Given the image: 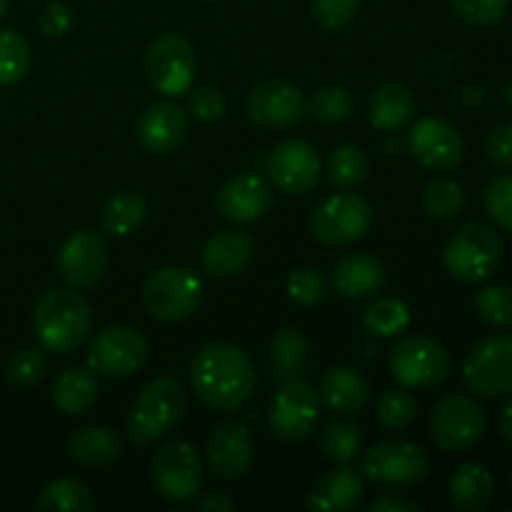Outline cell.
I'll use <instances>...</instances> for the list:
<instances>
[{"instance_id": "cell-1", "label": "cell", "mask_w": 512, "mask_h": 512, "mask_svg": "<svg viewBox=\"0 0 512 512\" xmlns=\"http://www.w3.org/2000/svg\"><path fill=\"white\" fill-rule=\"evenodd\" d=\"M190 385L195 398L218 413H235L255 390V368L248 353L233 343H208L190 360Z\"/></svg>"}, {"instance_id": "cell-2", "label": "cell", "mask_w": 512, "mask_h": 512, "mask_svg": "<svg viewBox=\"0 0 512 512\" xmlns=\"http://www.w3.org/2000/svg\"><path fill=\"white\" fill-rule=\"evenodd\" d=\"M93 330V310L75 290L55 288L40 295L33 308V333L45 353H75Z\"/></svg>"}, {"instance_id": "cell-3", "label": "cell", "mask_w": 512, "mask_h": 512, "mask_svg": "<svg viewBox=\"0 0 512 512\" xmlns=\"http://www.w3.org/2000/svg\"><path fill=\"white\" fill-rule=\"evenodd\" d=\"M188 408V393L183 383L170 375L155 378L140 390L135 403L130 405V413L125 418V433L128 440L138 448L158 443L160 438L178 428Z\"/></svg>"}, {"instance_id": "cell-4", "label": "cell", "mask_w": 512, "mask_h": 512, "mask_svg": "<svg viewBox=\"0 0 512 512\" xmlns=\"http://www.w3.org/2000/svg\"><path fill=\"white\" fill-rule=\"evenodd\" d=\"M445 270L463 285H480L503 260V238L485 223H465L445 245Z\"/></svg>"}, {"instance_id": "cell-5", "label": "cell", "mask_w": 512, "mask_h": 512, "mask_svg": "<svg viewBox=\"0 0 512 512\" xmlns=\"http://www.w3.org/2000/svg\"><path fill=\"white\" fill-rule=\"evenodd\" d=\"M205 285L200 275L190 268L168 265L160 268L145 280L143 285V308L150 318L160 323H183L198 313L203 303Z\"/></svg>"}, {"instance_id": "cell-6", "label": "cell", "mask_w": 512, "mask_h": 512, "mask_svg": "<svg viewBox=\"0 0 512 512\" xmlns=\"http://www.w3.org/2000/svg\"><path fill=\"white\" fill-rule=\"evenodd\" d=\"M485 435V410L473 395L450 393L430 413V438L445 453H465Z\"/></svg>"}, {"instance_id": "cell-7", "label": "cell", "mask_w": 512, "mask_h": 512, "mask_svg": "<svg viewBox=\"0 0 512 512\" xmlns=\"http://www.w3.org/2000/svg\"><path fill=\"white\" fill-rule=\"evenodd\" d=\"M430 460L420 445L408 440H383L363 455V478L378 488L403 490L423 483Z\"/></svg>"}, {"instance_id": "cell-8", "label": "cell", "mask_w": 512, "mask_h": 512, "mask_svg": "<svg viewBox=\"0 0 512 512\" xmlns=\"http://www.w3.org/2000/svg\"><path fill=\"white\" fill-rule=\"evenodd\" d=\"M195 70H198V58H195L193 43L185 35L163 33L148 45L145 78L155 93L168 95V98L188 93Z\"/></svg>"}, {"instance_id": "cell-9", "label": "cell", "mask_w": 512, "mask_h": 512, "mask_svg": "<svg viewBox=\"0 0 512 512\" xmlns=\"http://www.w3.org/2000/svg\"><path fill=\"white\" fill-rule=\"evenodd\" d=\"M373 228V205L358 193H335L310 213V233L323 245H350Z\"/></svg>"}, {"instance_id": "cell-10", "label": "cell", "mask_w": 512, "mask_h": 512, "mask_svg": "<svg viewBox=\"0 0 512 512\" xmlns=\"http://www.w3.org/2000/svg\"><path fill=\"white\" fill-rule=\"evenodd\" d=\"M150 480L155 493L170 503H190L203 485V458L198 448L185 440H170L155 453L150 463Z\"/></svg>"}, {"instance_id": "cell-11", "label": "cell", "mask_w": 512, "mask_h": 512, "mask_svg": "<svg viewBox=\"0 0 512 512\" xmlns=\"http://www.w3.org/2000/svg\"><path fill=\"white\" fill-rule=\"evenodd\" d=\"M390 375L405 388H435L450 375V355L428 335H408L390 350Z\"/></svg>"}, {"instance_id": "cell-12", "label": "cell", "mask_w": 512, "mask_h": 512, "mask_svg": "<svg viewBox=\"0 0 512 512\" xmlns=\"http://www.w3.org/2000/svg\"><path fill=\"white\" fill-rule=\"evenodd\" d=\"M320 418V395L305 380H285L268 405V428L283 443H300L315 430Z\"/></svg>"}, {"instance_id": "cell-13", "label": "cell", "mask_w": 512, "mask_h": 512, "mask_svg": "<svg viewBox=\"0 0 512 512\" xmlns=\"http://www.w3.org/2000/svg\"><path fill=\"white\" fill-rule=\"evenodd\" d=\"M463 380L480 398H505L512 393V333L480 340L463 363Z\"/></svg>"}, {"instance_id": "cell-14", "label": "cell", "mask_w": 512, "mask_h": 512, "mask_svg": "<svg viewBox=\"0 0 512 512\" xmlns=\"http://www.w3.org/2000/svg\"><path fill=\"white\" fill-rule=\"evenodd\" d=\"M88 368L95 375L123 380L138 373L148 360V340L128 325L103 328L88 345Z\"/></svg>"}, {"instance_id": "cell-15", "label": "cell", "mask_w": 512, "mask_h": 512, "mask_svg": "<svg viewBox=\"0 0 512 512\" xmlns=\"http://www.w3.org/2000/svg\"><path fill=\"white\" fill-rule=\"evenodd\" d=\"M308 115L303 90L283 78H270L248 93V118L268 130L295 128Z\"/></svg>"}, {"instance_id": "cell-16", "label": "cell", "mask_w": 512, "mask_h": 512, "mask_svg": "<svg viewBox=\"0 0 512 512\" xmlns=\"http://www.w3.org/2000/svg\"><path fill=\"white\" fill-rule=\"evenodd\" d=\"M408 153L433 173H448L463 163L465 143L453 123L443 118H423L410 128Z\"/></svg>"}, {"instance_id": "cell-17", "label": "cell", "mask_w": 512, "mask_h": 512, "mask_svg": "<svg viewBox=\"0 0 512 512\" xmlns=\"http://www.w3.org/2000/svg\"><path fill=\"white\" fill-rule=\"evenodd\" d=\"M318 150L300 138H288L273 148L268 155V178L280 193L305 195L320 180Z\"/></svg>"}, {"instance_id": "cell-18", "label": "cell", "mask_w": 512, "mask_h": 512, "mask_svg": "<svg viewBox=\"0 0 512 512\" xmlns=\"http://www.w3.org/2000/svg\"><path fill=\"white\" fill-rule=\"evenodd\" d=\"M108 270V243L95 230H75L58 253V273L73 288H93Z\"/></svg>"}, {"instance_id": "cell-19", "label": "cell", "mask_w": 512, "mask_h": 512, "mask_svg": "<svg viewBox=\"0 0 512 512\" xmlns=\"http://www.w3.org/2000/svg\"><path fill=\"white\" fill-rule=\"evenodd\" d=\"M273 203V185L255 173H240L225 180L215 198L218 213L235 225L255 223L273 208Z\"/></svg>"}, {"instance_id": "cell-20", "label": "cell", "mask_w": 512, "mask_h": 512, "mask_svg": "<svg viewBox=\"0 0 512 512\" xmlns=\"http://www.w3.org/2000/svg\"><path fill=\"white\" fill-rule=\"evenodd\" d=\"M208 465L218 478L238 480L250 473L255 458L253 438L238 420H223L208 435Z\"/></svg>"}, {"instance_id": "cell-21", "label": "cell", "mask_w": 512, "mask_h": 512, "mask_svg": "<svg viewBox=\"0 0 512 512\" xmlns=\"http://www.w3.org/2000/svg\"><path fill=\"white\" fill-rule=\"evenodd\" d=\"M190 130V113L178 103L160 100L145 108L138 120V140L148 153L170 155L183 145Z\"/></svg>"}, {"instance_id": "cell-22", "label": "cell", "mask_w": 512, "mask_h": 512, "mask_svg": "<svg viewBox=\"0 0 512 512\" xmlns=\"http://www.w3.org/2000/svg\"><path fill=\"white\" fill-rule=\"evenodd\" d=\"M385 265L373 253H348L333 265L330 283L345 300H365L385 288Z\"/></svg>"}, {"instance_id": "cell-23", "label": "cell", "mask_w": 512, "mask_h": 512, "mask_svg": "<svg viewBox=\"0 0 512 512\" xmlns=\"http://www.w3.org/2000/svg\"><path fill=\"white\" fill-rule=\"evenodd\" d=\"M360 500H363V475L350 468V463L320 475L305 495V505L310 510L325 512H350L358 508Z\"/></svg>"}, {"instance_id": "cell-24", "label": "cell", "mask_w": 512, "mask_h": 512, "mask_svg": "<svg viewBox=\"0 0 512 512\" xmlns=\"http://www.w3.org/2000/svg\"><path fill=\"white\" fill-rule=\"evenodd\" d=\"M255 258V243L248 233L240 230H220L205 243L203 268L213 278H233L240 275Z\"/></svg>"}, {"instance_id": "cell-25", "label": "cell", "mask_w": 512, "mask_h": 512, "mask_svg": "<svg viewBox=\"0 0 512 512\" xmlns=\"http://www.w3.org/2000/svg\"><path fill=\"white\" fill-rule=\"evenodd\" d=\"M320 403L328 405L333 413L353 415L368 405L370 383L360 370L355 368H333L320 380Z\"/></svg>"}, {"instance_id": "cell-26", "label": "cell", "mask_w": 512, "mask_h": 512, "mask_svg": "<svg viewBox=\"0 0 512 512\" xmlns=\"http://www.w3.org/2000/svg\"><path fill=\"white\" fill-rule=\"evenodd\" d=\"M123 453V438L105 425H85L68 438V455L83 468H103Z\"/></svg>"}, {"instance_id": "cell-27", "label": "cell", "mask_w": 512, "mask_h": 512, "mask_svg": "<svg viewBox=\"0 0 512 512\" xmlns=\"http://www.w3.org/2000/svg\"><path fill=\"white\" fill-rule=\"evenodd\" d=\"M415 115V98L403 83H383L370 93L368 120L373 128L393 133L405 128Z\"/></svg>"}, {"instance_id": "cell-28", "label": "cell", "mask_w": 512, "mask_h": 512, "mask_svg": "<svg viewBox=\"0 0 512 512\" xmlns=\"http://www.w3.org/2000/svg\"><path fill=\"white\" fill-rule=\"evenodd\" d=\"M98 375L90 368H68L55 378L50 400L63 415H85L98 403Z\"/></svg>"}, {"instance_id": "cell-29", "label": "cell", "mask_w": 512, "mask_h": 512, "mask_svg": "<svg viewBox=\"0 0 512 512\" xmlns=\"http://www.w3.org/2000/svg\"><path fill=\"white\" fill-rule=\"evenodd\" d=\"M495 478L478 463H463L450 478V500L460 512H483L493 503Z\"/></svg>"}, {"instance_id": "cell-30", "label": "cell", "mask_w": 512, "mask_h": 512, "mask_svg": "<svg viewBox=\"0 0 512 512\" xmlns=\"http://www.w3.org/2000/svg\"><path fill=\"white\" fill-rule=\"evenodd\" d=\"M310 345L303 330L283 328L273 335L268 348V368L273 380H295L305 373Z\"/></svg>"}, {"instance_id": "cell-31", "label": "cell", "mask_w": 512, "mask_h": 512, "mask_svg": "<svg viewBox=\"0 0 512 512\" xmlns=\"http://www.w3.org/2000/svg\"><path fill=\"white\" fill-rule=\"evenodd\" d=\"M145 218H148V203H145L143 195L133 193V190L115 193L100 208V228L115 238L133 235L135 230L143 228Z\"/></svg>"}, {"instance_id": "cell-32", "label": "cell", "mask_w": 512, "mask_h": 512, "mask_svg": "<svg viewBox=\"0 0 512 512\" xmlns=\"http://www.w3.org/2000/svg\"><path fill=\"white\" fill-rule=\"evenodd\" d=\"M33 508L38 512H90L95 510V495L83 480L60 478L38 495Z\"/></svg>"}, {"instance_id": "cell-33", "label": "cell", "mask_w": 512, "mask_h": 512, "mask_svg": "<svg viewBox=\"0 0 512 512\" xmlns=\"http://www.w3.org/2000/svg\"><path fill=\"white\" fill-rule=\"evenodd\" d=\"M328 180L340 190H355L368 180L370 163L368 155L355 145H340L330 153L328 165H325Z\"/></svg>"}, {"instance_id": "cell-34", "label": "cell", "mask_w": 512, "mask_h": 512, "mask_svg": "<svg viewBox=\"0 0 512 512\" xmlns=\"http://www.w3.org/2000/svg\"><path fill=\"white\" fill-rule=\"evenodd\" d=\"M410 325V310L398 298H378L363 313V328L375 338H395Z\"/></svg>"}, {"instance_id": "cell-35", "label": "cell", "mask_w": 512, "mask_h": 512, "mask_svg": "<svg viewBox=\"0 0 512 512\" xmlns=\"http://www.w3.org/2000/svg\"><path fill=\"white\" fill-rule=\"evenodd\" d=\"M423 208L435 220H455L465 210L463 188L448 178L430 180L423 190Z\"/></svg>"}, {"instance_id": "cell-36", "label": "cell", "mask_w": 512, "mask_h": 512, "mask_svg": "<svg viewBox=\"0 0 512 512\" xmlns=\"http://www.w3.org/2000/svg\"><path fill=\"white\" fill-rule=\"evenodd\" d=\"M308 115L323 125H340L353 115V95L340 85H325L308 100Z\"/></svg>"}, {"instance_id": "cell-37", "label": "cell", "mask_w": 512, "mask_h": 512, "mask_svg": "<svg viewBox=\"0 0 512 512\" xmlns=\"http://www.w3.org/2000/svg\"><path fill=\"white\" fill-rule=\"evenodd\" d=\"M475 310H478L480 320L490 328H512V288L503 283L485 285L475 293Z\"/></svg>"}, {"instance_id": "cell-38", "label": "cell", "mask_w": 512, "mask_h": 512, "mask_svg": "<svg viewBox=\"0 0 512 512\" xmlns=\"http://www.w3.org/2000/svg\"><path fill=\"white\" fill-rule=\"evenodd\" d=\"M320 450L335 465L353 463L360 453V430L348 420H333L320 435Z\"/></svg>"}, {"instance_id": "cell-39", "label": "cell", "mask_w": 512, "mask_h": 512, "mask_svg": "<svg viewBox=\"0 0 512 512\" xmlns=\"http://www.w3.org/2000/svg\"><path fill=\"white\" fill-rule=\"evenodd\" d=\"M30 48L15 30H0V85H15L28 75Z\"/></svg>"}, {"instance_id": "cell-40", "label": "cell", "mask_w": 512, "mask_h": 512, "mask_svg": "<svg viewBox=\"0 0 512 512\" xmlns=\"http://www.w3.org/2000/svg\"><path fill=\"white\" fill-rule=\"evenodd\" d=\"M48 373V355L45 350L35 348V345H25V348H18L8 360V368H5V375H8V383L15 385V388H30V385H38L40 380Z\"/></svg>"}, {"instance_id": "cell-41", "label": "cell", "mask_w": 512, "mask_h": 512, "mask_svg": "<svg viewBox=\"0 0 512 512\" xmlns=\"http://www.w3.org/2000/svg\"><path fill=\"white\" fill-rule=\"evenodd\" d=\"M415 415H418V400L405 385L388 388L378 398V420L388 430H405L413 425Z\"/></svg>"}, {"instance_id": "cell-42", "label": "cell", "mask_w": 512, "mask_h": 512, "mask_svg": "<svg viewBox=\"0 0 512 512\" xmlns=\"http://www.w3.org/2000/svg\"><path fill=\"white\" fill-rule=\"evenodd\" d=\"M285 290H288V298L295 305H300V308H315L328 295V280H325V275L318 268H295L288 275Z\"/></svg>"}, {"instance_id": "cell-43", "label": "cell", "mask_w": 512, "mask_h": 512, "mask_svg": "<svg viewBox=\"0 0 512 512\" xmlns=\"http://www.w3.org/2000/svg\"><path fill=\"white\" fill-rule=\"evenodd\" d=\"M188 113L198 123L213 125L220 123L228 113V100H225L223 90L215 85H200V88L188 90Z\"/></svg>"}, {"instance_id": "cell-44", "label": "cell", "mask_w": 512, "mask_h": 512, "mask_svg": "<svg viewBox=\"0 0 512 512\" xmlns=\"http://www.w3.org/2000/svg\"><path fill=\"white\" fill-rule=\"evenodd\" d=\"M455 15L475 28H490L508 13L510 0H450Z\"/></svg>"}, {"instance_id": "cell-45", "label": "cell", "mask_w": 512, "mask_h": 512, "mask_svg": "<svg viewBox=\"0 0 512 512\" xmlns=\"http://www.w3.org/2000/svg\"><path fill=\"white\" fill-rule=\"evenodd\" d=\"M485 210L503 230L512 233V175H500L485 188Z\"/></svg>"}, {"instance_id": "cell-46", "label": "cell", "mask_w": 512, "mask_h": 512, "mask_svg": "<svg viewBox=\"0 0 512 512\" xmlns=\"http://www.w3.org/2000/svg\"><path fill=\"white\" fill-rule=\"evenodd\" d=\"M360 0H313V18L325 30H343L355 20Z\"/></svg>"}, {"instance_id": "cell-47", "label": "cell", "mask_w": 512, "mask_h": 512, "mask_svg": "<svg viewBox=\"0 0 512 512\" xmlns=\"http://www.w3.org/2000/svg\"><path fill=\"white\" fill-rule=\"evenodd\" d=\"M485 153L490 163L503 170H512V123L498 125L485 140Z\"/></svg>"}, {"instance_id": "cell-48", "label": "cell", "mask_w": 512, "mask_h": 512, "mask_svg": "<svg viewBox=\"0 0 512 512\" xmlns=\"http://www.w3.org/2000/svg\"><path fill=\"white\" fill-rule=\"evenodd\" d=\"M40 30L48 38H60L70 30V23H73V15H70V8L65 3H48L43 10H40Z\"/></svg>"}, {"instance_id": "cell-49", "label": "cell", "mask_w": 512, "mask_h": 512, "mask_svg": "<svg viewBox=\"0 0 512 512\" xmlns=\"http://www.w3.org/2000/svg\"><path fill=\"white\" fill-rule=\"evenodd\" d=\"M370 512H420L423 505L415 503V500L403 498V495H383V498L373 500L368 505Z\"/></svg>"}, {"instance_id": "cell-50", "label": "cell", "mask_w": 512, "mask_h": 512, "mask_svg": "<svg viewBox=\"0 0 512 512\" xmlns=\"http://www.w3.org/2000/svg\"><path fill=\"white\" fill-rule=\"evenodd\" d=\"M235 508H238L235 500L228 498L225 493H205L200 498H195V510L200 512H230Z\"/></svg>"}, {"instance_id": "cell-51", "label": "cell", "mask_w": 512, "mask_h": 512, "mask_svg": "<svg viewBox=\"0 0 512 512\" xmlns=\"http://www.w3.org/2000/svg\"><path fill=\"white\" fill-rule=\"evenodd\" d=\"M460 100H463L468 108H478V105H483L485 100H488V93H485V88H480V85H465V88L460 90Z\"/></svg>"}, {"instance_id": "cell-52", "label": "cell", "mask_w": 512, "mask_h": 512, "mask_svg": "<svg viewBox=\"0 0 512 512\" xmlns=\"http://www.w3.org/2000/svg\"><path fill=\"white\" fill-rule=\"evenodd\" d=\"M498 428H500V435H503V438L512 445V400L508 405H505L503 410H500Z\"/></svg>"}, {"instance_id": "cell-53", "label": "cell", "mask_w": 512, "mask_h": 512, "mask_svg": "<svg viewBox=\"0 0 512 512\" xmlns=\"http://www.w3.org/2000/svg\"><path fill=\"white\" fill-rule=\"evenodd\" d=\"M503 98L508 100V105L512 108V83L505 85V88H503Z\"/></svg>"}, {"instance_id": "cell-54", "label": "cell", "mask_w": 512, "mask_h": 512, "mask_svg": "<svg viewBox=\"0 0 512 512\" xmlns=\"http://www.w3.org/2000/svg\"><path fill=\"white\" fill-rule=\"evenodd\" d=\"M8 5H10V0H0V20H3L5 13H8Z\"/></svg>"}, {"instance_id": "cell-55", "label": "cell", "mask_w": 512, "mask_h": 512, "mask_svg": "<svg viewBox=\"0 0 512 512\" xmlns=\"http://www.w3.org/2000/svg\"><path fill=\"white\" fill-rule=\"evenodd\" d=\"M210 3H223V0H210Z\"/></svg>"}]
</instances>
